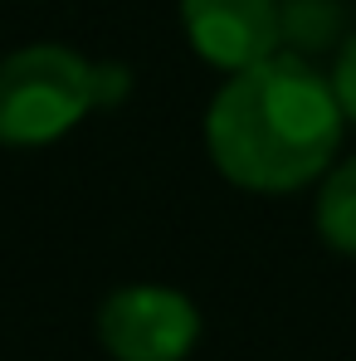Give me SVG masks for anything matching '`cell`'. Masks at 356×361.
I'll use <instances>...</instances> for the list:
<instances>
[{"instance_id": "obj_6", "label": "cell", "mask_w": 356, "mask_h": 361, "mask_svg": "<svg viewBox=\"0 0 356 361\" xmlns=\"http://www.w3.org/2000/svg\"><path fill=\"white\" fill-rule=\"evenodd\" d=\"M332 93H337L347 122H356V35H347V44L337 49V63H332Z\"/></svg>"}, {"instance_id": "obj_5", "label": "cell", "mask_w": 356, "mask_h": 361, "mask_svg": "<svg viewBox=\"0 0 356 361\" xmlns=\"http://www.w3.org/2000/svg\"><path fill=\"white\" fill-rule=\"evenodd\" d=\"M317 235L327 249L356 259V157L337 161L317 190Z\"/></svg>"}, {"instance_id": "obj_1", "label": "cell", "mask_w": 356, "mask_h": 361, "mask_svg": "<svg viewBox=\"0 0 356 361\" xmlns=\"http://www.w3.org/2000/svg\"><path fill=\"white\" fill-rule=\"evenodd\" d=\"M342 127L347 113L332 93V73L278 49L230 73L215 93L205 113V152L239 190L288 195L332 171Z\"/></svg>"}, {"instance_id": "obj_2", "label": "cell", "mask_w": 356, "mask_h": 361, "mask_svg": "<svg viewBox=\"0 0 356 361\" xmlns=\"http://www.w3.org/2000/svg\"><path fill=\"white\" fill-rule=\"evenodd\" d=\"M132 93V68L68 44H25L0 59V147H49Z\"/></svg>"}, {"instance_id": "obj_4", "label": "cell", "mask_w": 356, "mask_h": 361, "mask_svg": "<svg viewBox=\"0 0 356 361\" xmlns=\"http://www.w3.org/2000/svg\"><path fill=\"white\" fill-rule=\"evenodd\" d=\"M180 30L210 68L239 73L278 54L283 5L278 0H180Z\"/></svg>"}, {"instance_id": "obj_3", "label": "cell", "mask_w": 356, "mask_h": 361, "mask_svg": "<svg viewBox=\"0 0 356 361\" xmlns=\"http://www.w3.org/2000/svg\"><path fill=\"white\" fill-rule=\"evenodd\" d=\"M98 342L113 361H185L200 342V307L166 283H127L98 307Z\"/></svg>"}]
</instances>
